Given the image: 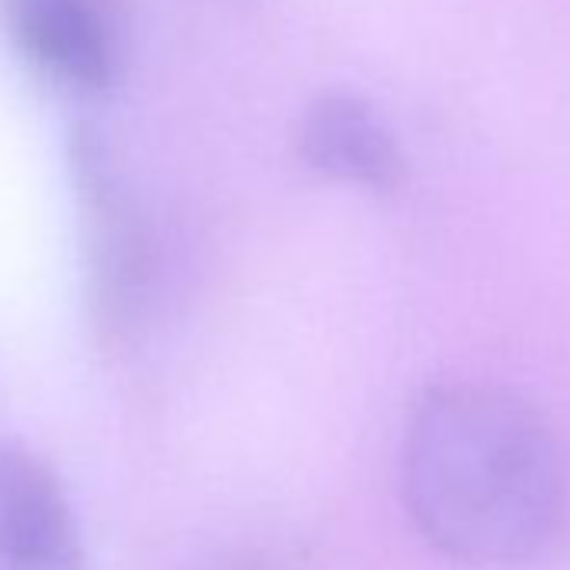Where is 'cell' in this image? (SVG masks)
<instances>
[{
    "label": "cell",
    "instance_id": "6da1fadb",
    "mask_svg": "<svg viewBox=\"0 0 570 570\" xmlns=\"http://www.w3.org/2000/svg\"><path fill=\"white\" fill-rule=\"evenodd\" d=\"M400 480L426 543L466 567L507 570L537 560L567 513L557 430L500 386H430L406 420Z\"/></svg>",
    "mask_w": 570,
    "mask_h": 570
},
{
    "label": "cell",
    "instance_id": "7a4b0ae2",
    "mask_svg": "<svg viewBox=\"0 0 570 570\" xmlns=\"http://www.w3.org/2000/svg\"><path fill=\"white\" fill-rule=\"evenodd\" d=\"M0 570H88L61 476L21 443H0Z\"/></svg>",
    "mask_w": 570,
    "mask_h": 570
},
{
    "label": "cell",
    "instance_id": "3957f363",
    "mask_svg": "<svg viewBox=\"0 0 570 570\" xmlns=\"http://www.w3.org/2000/svg\"><path fill=\"white\" fill-rule=\"evenodd\" d=\"M8 21L28 61L75 91L118 78L121 35L108 0H8Z\"/></svg>",
    "mask_w": 570,
    "mask_h": 570
},
{
    "label": "cell",
    "instance_id": "277c9868",
    "mask_svg": "<svg viewBox=\"0 0 570 570\" xmlns=\"http://www.w3.org/2000/svg\"><path fill=\"white\" fill-rule=\"evenodd\" d=\"M299 155L316 175L363 191H396L406 175L396 131L370 101L350 91L323 95L306 108Z\"/></svg>",
    "mask_w": 570,
    "mask_h": 570
}]
</instances>
